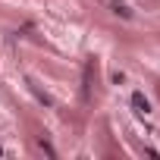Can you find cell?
<instances>
[{
	"mask_svg": "<svg viewBox=\"0 0 160 160\" xmlns=\"http://www.w3.org/2000/svg\"><path fill=\"white\" fill-rule=\"evenodd\" d=\"M132 110H135L138 116H151V101H148L141 91H135V94H132Z\"/></svg>",
	"mask_w": 160,
	"mask_h": 160,
	"instance_id": "cell-1",
	"label": "cell"
},
{
	"mask_svg": "<svg viewBox=\"0 0 160 160\" xmlns=\"http://www.w3.org/2000/svg\"><path fill=\"white\" fill-rule=\"evenodd\" d=\"M110 10H113L116 16H122V19H135V10L126 3V0H113V3H110Z\"/></svg>",
	"mask_w": 160,
	"mask_h": 160,
	"instance_id": "cell-2",
	"label": "cell"
},
{
	"mask_svg": "<svg viewBox=\"0 0 160 160\" xmlns=\"http://www.w3.org/2000/svg\"><path fill=\"white\" fill-rule=\"evenodd\" d=\"M110 78H113V85H122V82H126V75H122V72H113Z\"/></svg>",
	"mask_w": 160,
	"mask_h": 160,
	"instance_id": "cell-3",
	"label": "cell"
},
{
	"mask_svg": "<svg viewBox=\"0 0 160 160\" xmlns=\"http://www.w3.org/2000/svg\"><path fill=\"white\" fill-rule=\"evenodd\" d=\"M0 154H3V148H0Z\"/></svg>",
	"mask_w": 160,
	"mask_h": 160,
	"instance_id": "cell-4",
	"label": "cell"
}]
</instances>
